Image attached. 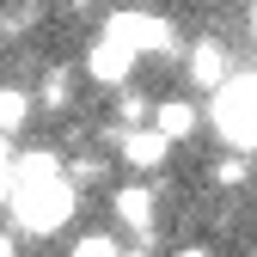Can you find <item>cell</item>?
Listing matches in <instances>:
<instances>
[{
	"instance_id": "6da1fadb",
	"label": "cell",
	"mask_w": 257,
	"mask_h": 257,
	"mask_svg": "<svg viewBox=\"0 0 257 257\" xmlns=\"http://www.w3.org/2000/svg\"><path fill=\"white\" fill-rule=\"evenodd\" d=\"M74 208H80V184H74V178H55V184H43V190H31L25 202H13L7 214H13L19 233L49 239V233H61V227L74 220Z\"/></svg>"
},
{
	"instance_id": "7a4b0ae2",
	"label": "cell",
	"mask_w": 257,
	"mask_h": 257,
	"mask_svg": "<svg viewBox=\"0 0 257 257\" xmlns=\"http://www.w3.org/2000/svg\"><path fill=\"white\" fill-rule=\"evenodd\" d=\"M208 116L233 147H257V74H233V86L214 92Z\"/></svg>"
},
{
	"instance_id": "3957f363",
	"label": "cell",
	"mask_w": 257,
	"mask_h": 257,
	"mask_svg": "<svg viewBox=\"0 0 257 257\" xmlns=\"http://www.w3.org/2000/svg\"><path fill=\"white\" fill-rule=\"evenodd\" d=\"M104 37L122 43L128 55H178V37H172V19L166 13H110L104 19Z\"/></svg>"
},
{
	"instance_id": "277c9868",
	"label": "cell",
	"mask_w": 257,
	"mask_h": 257,
	"mask_svg": "<svg viewBox=\"0 0 257 257\" xmlns=\"http://www.w3.org/2000/svg\"><path fill=\"white\" fill-rule=\"evenodd\" d=\"M55 178H68V172H61V153H55V147H31V153L7 147V208H13V202H25L31 190L55 184Z\"/></svg>"
},
{
	"instance_id": "5b68a950",
	"label": "cell",
	"mask_w": 257,
	"mask_h": 257,
	"mask_svg": "<svg viewBox=\"0 0 257 257\" xmlns=\"http://www.w3.org/2000/svg\"><path fill=\"white\" fill-rule=\"evenodd\" d=\"M184 68H190V86H196V92L233 86V61H227V43H220V37H202L196 49L184 55Z\"/></svg>"
},
{
	"instance_id": "8992f818",
	"label": "cell",
	"mask_w": 257,
	"mask_h": 257,
	"mask_svg": "<svg viewBox=\"0 0 257 257\" xmlns=\"http://www.w3.org/2000/svg\"><path fill=\"white\" fill-rule=\"evenodd\" d=\"M116 153H122L128 172H159V166H166V153H172V141L147 122V128H122V135H116Z\"/></svg>"
},
{
	"instance_id": "52a82bcc",
	"label": "cell",
	"mask_w": 257,
	"mask_h": 257,
	"mask_svg": "<svg viewBox=\"0 0 257 257\" xmlns=\"http://www.w3.org/2000/svg\"><path fill=\"white\" fill-rule=\"evenodd\" d=\"M110 208H116V220H122V227L135 233V245H153V220H159L153 208H159V196H153L147 184H128V190H116V202H110Z\"/></svg>"
},
{
	"instance_id": "ba28073f",
	"label": "cell",
	"mask_w": 257,
	"mask_h": 257,
	"mask_svg": "<svg viewBox=\"0 0 257 257\" xmlns=\"http://www.w3.org/2000/svg\"><path fill=\"white\" fill-rule=\"evenodd\" d=\"M128 68H135V55H128L122 43H110V37H98V43H92V55H86V74L98 80V86H122Z\"/></svg>"
},
{
	"instance_id": "9c48e42d",
	"label": "cell",
	"mask_w": 257,
	"mask_h": 257,
	"mask_svg": "<svg viewBox=\"0 0 257 257\" xmlns=\"http://www.w3.org/2000/svg\"><path fill=\"white\" fill-rule=\"evenodd\" d=\"M196 122H202V110L190 104V98H166V104L153 110V128H159L166 141H190V135H196Z\"/></svg>"
},
{
	"instance_id": "30bf717a",
	"label": "cell",
	"mask_w": 257,
	"mask_h": 257,
	"mask_svg": "<svg viewBox=\"0 0 257 257\" xmlns=\"http://www.w3.org/2000/svg\"><path fill=\"white\" fill-rule=\"evenodd\" d=\"M31 122V92L25 86H7V98H0V128H7V141Z\"/></svg>"
},
{
	"instance_id": "8fae6325",
	"label": "cell",
	"mask_w": 257,
	"mask_h": 257,
	"mask_svg": "<svg viewBox=\"0 0 257 257\" xmlns=\"http://www.w3.org/2000/svg\"><path fill=\"white\" fill-rule=\"evenodd\" d=\"M68 92H74V86H68V68H49L43 86H37V104H43V110H68Z\"/></svg>"
},
{
	"instance_id": "7c38bea8",
	"label": "cell",
	"mask_w": 257,
	"mask_h": 257,
	"mask_svg": "<svg viewBox=\"0 0 257 257\" xmlns=\"http://www.w3.org/2000/svg\"><path fill=\"white\" fill-rule=\"evenodd\" d=\"M153 110H159V104H147L141 92H122V98H116V122H122V128H147Z\"/></svg>"
},
{
	"instance_id": "4fadbf2b",
	"label": "cell",
	"mask_w": 257,
	"mask_h": 257,
	"mask_svg": "<svg viewBox=\"0 0 257 257\" xmlns=\"http://www.w3.org/2000/svg\"><path fill=\"white\" fill-rule=\"evenodd\" d=\"M74 257H122V245L110 233H86V239H74Z\"/></svg>"
},
{
	"instance_id": "5bb4252c",
	"label": "cell",
	"mask_w": 257,
	"mask_h": 257,
	"mask_svg": "<svg viewBox=\"0 0 257 257\" xmlns=\"http://www.w3.org/2000/svg\"><path fill=\"white\" fill-rule=\"evenodd\" d=\"M68 178H74V184H98V178H104V159H98V153H80L74 166H68Z\"/></svg>"
},
{
	"instance_id": "9a60e30c",
	"label": "cell",
	"mask_w": 257,
	"mask_h": 257,
	"mask_svg": "<svg viewBox=\"0 0 257 257\" xmlns=\"http://www.w3.org/2000/svg\"><path fill=\"white\" fill-rule=\"evenodd\" d=\"M251 178V166H245V159L233 153V159H214V184H245Z\"/></svg>"
},
{
	"instance_id": "2e32d148",
	"label": "cell",
	"mask_w": 257,
	"mask_h": 257,
	"mask_svg": "<svg viewBox=\"0 0 257 257\" xmlns=\"http://www.w3.org/2000/svg\"><path fill=\"white\" fill-rule=\"evenodd\" d=\"M172 257H214V251H208V245H178Z\"/></svg>"
}]
</instances>
